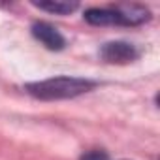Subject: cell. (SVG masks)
<instances>
[{"mask_svg": "<svg viewBox=\"0 0 160 160\" xmlns=\"http://www.w3.org/2000/svg\"><path fill=\"white\" fill-rule=\"evenodd\" d=\"M36 8L51 12V13H58V15H66L70 12H73L77 8V2H66V0H43V2H34Z\"/></svg>", "mask_w": 160, "mask_h": 160, "instance_id": "obj_6", "label": "cell"}, {"mask_svg": "<svg viewBox=\"0 0 160 160\" xmlns=\"http://www.w3.org/2000/svg\"><path fill=\"white\" fill-rule=\"evenodd\" d=\"M85 19L91 25H100V27H106V25H121L119 13H117L115 8H91V10L85 12Z\"/></svg>", "mask_w": 160, "mask_h": 160, "instance_id": "obj_4", "label": "cell"}, {"mask_svg": "<svg viewBox=\"0 0 160 160\" xmlns=\"http://www.w3.org/2000/svg\"><path fill=\"white\" fill-rule=\"evenodd\" d=\"M32 34L47 47V49H53V51H58L64 47V38L60 36V32L51 27L49 23H36L32 27Z\"/></svg>", "mask_w": 160, "mask_h": 160, "instance_id": "obj_3", "label": "cell"}, {"mask_svg": "<svg viewBox=\"0 0 160 160\" xmlns=\"http://www.w3.org/2000/svg\"><path fill=\"white\" fill-rule=\"evenodd\" d=\"M102 57L108 60V62H117V64H126V62H132L138 53L136 49L126 43V42H109L104 45L102 49Z\"/></svg>", "mask_w": 160, "mask_h": 160, "instance_id": "obj_2", "label": "cell"}, {"mask_svg": "<svg viewBox=\"0 0 160 160\" xmlns=\"http://www.w3.org/2000/svg\"><path fill=\"white\" fill-rule=\"evenodd\" d=\"M121 19V25H139L149 19V12L139 6H117L115 8Z\"/></svg>", "mask_w": 160, "mask_h": 160, "instance_id": "obj_5", "label": "cell"}, {"mask_svg": "<svg viewBox=\"0 0 160 160\" xmlns=\"http://www.w3.org/2000/svg\"><path fill=\"white\" fill-rule=\"evenodd\" d=\"M92 85L94 83L79 77H53V79L27 85V91L40 100H64L91 91Z\"/></svg>", "mask_w": 160, "mask_h": 160, "instance_id": "obj_1", "label": "cell"}, {"mask_svg": "<svg viewBox=\"0 0 160 160\" xmlns=\"http://www.w3.org/2000/svg\"><path fill=\"white\" fill-rule=\"evenodd\" d=\"M81 160H108V156L102 151H89L87 154H83Z\"/></svg>", "mask_w": 160, "mask_h": 160, "instance_id": "obj_7", "label": "cell"}]
</instances>
